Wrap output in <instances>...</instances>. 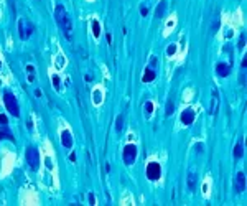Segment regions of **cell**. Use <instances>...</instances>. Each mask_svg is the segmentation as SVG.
<instances>
[{"label": "cell", "mask_w": 247, "mask_h": 206, "mask_svg": "<svg viewBox=\"0 0 247 206\" xmlns=\"http://www.w3.org/2000/svg\"><path fill=\"white\" fill-rule=\"evenodd\" d=\"M53 83H55V87L60 89V78H58V76H53Z\"/></svg>", "instance_id": "d4e9b609"}, {"label": "cell", "mask_w": 247, "mask_h": 206, "mask_svg": "<svg viewBox=\"0 0 247 206\" xmlns=\"http://www.w3.org/2000/svg\"><path fill=\"white\" fill-rule=\"evenodd\" d=\"M25 157H27V162L30 163L31 170H38V167H40V154H38V150L33 149V147H30V149L27 150V154H25Z\"/></svg>", "instance_id": "3957f363"}, {"label": "cell", "mask_w": 247, "mask_h": 206, "mask_svg": "<svg viewBox=\"0 0 247 206\" xmlns=\"http://www.w3.org/2000/svg\"><path fill=\"white\" fill-rule=\"evenodd\" d=\"M122 127H124V115L120 114V115H117V119H115V130L120 132Z\"/></svg>", "instance_id": "9a60e30c"}, {"label": "cell", "mask_w": 247, "mask_h": 206, "mask_svg": "<svg viewBox=\"0 0 247 206\" xmlns=\"http://www.w3.org/2000/svg\"><path fill=\"white\" fill-rule=\"evenodd\" d=\"M3 101H5V105H7V110L12 112V115L18 117L20 115V107H18V102H17V97L10 92H5L3 94Z\"/></svg>", "instance_id": "7a4b0ae2"}, {"label": "cell", "mask_w": 247, "mask_h": 206, "mask_svg": "<svg viewBox=\"0 0 247 206\" xmlns=\"http://www.w3.org/2000/svg\"><path fill=\"white\" fill-rule=\"evenodd\" d=\"M2 139H8V140H12V142H15V139H13V135L10 134L8 130H5V132H2V130H0V140H2Z\"/></svg>", "instance_id": "ac0fdd59"}, {"label": "cell", "mask_w": 247, "mask_h": 206, "mask_svg": "<svg viewBox=\"0 0 247 206\" xmlns=\"http://www.w3.org/2000/svg\"><path fill=\"white\" fill-rule=\"evenodd\" d=\"M245 68H247V56L242 60V69H245Z\"/></svg>", "instance_id": "f1b7e54d"}, {"label": "cell", "mask_w": 247, "mask_h": 206, "mask_svg": "<svg viewBox=\"0 0 247 206\" xmlns=\"http://www.w3.org/2000/svg\"><path fill=\"white\" fill-rule=\"evenodd\" d=\"M101 101H102L101 91H94V102H96V104H101Z\"/></svg>", "instance_id": "ffe728a7"}, {"label": "cell", "mask_w": 247, "mask_h": 206, "mask_svg": "<svg viewBox=\"0 0 247 206\" xmlns=\"http://www.w3.org/2000/svg\"><path fill=\"white\" fill-rule=\"evenodd\" d=\"M181 122L185 124V125H191L193 124V120H194V110L193 109H185L181 112Z\"/></svg>", "instance_id": "52a82bcc"}, {"label": "cell", "mask_w": 247, "mask_h": 206, "mask_svg": "<svg viewBox=\"0 0 247 206\" xmlns=\"http://www.w3.org/2000/svg\"><path fill=\"white\" fill-rule=\"evenodd\" d=\"M89 203H91V204H96V198H94V195H92V193L89 195Z\"/></svg>", "instance_id": "4316f807"}, {"label": "cell", "mask_w": 247, "mask_h": 206, "mask_svg": "<svg viewBox=\"0 0 247 206\" xmlns=\"http://www.w3.org/2000/svg\"><path fill=\"white\" fill-rule=\"evenodd\" d=\"M165 8H166V2L163 0V2H160V5H158V10H157V17H161V15H163V12H165Z\"/></svg>", "instance_id": "d6986e66"}, {"label": "cell", "mask_w": 247, "mask_h": 206, "mask_svg": "<svg viewBox=\"0 0 247 206\" xmlns=\"http://www.w3.org/2000/svg\"><path fill=\"white\" fill-rule=\"evenodd\" d=\"M55 18H56V23L60 25V28H61L63 33H64L66 38L73 40V25H71V20H69V17H68V12L64 10L63 5H56Z\"/></svg>", "instance_id": "6da1fadb"}, {"label": "cell", "mask_w": 247, "mask_h": 206, "mask_svg": "<svg viewBox=\"0 0 247 206\" xmlns=\"http://www.w3.org/2000/svg\"><path fill=\"white\" fill-rule=\"evenodd\" d=\"M237 46H239V48H244V46H245V35H244V33L240 35V38H239V45H237Z\"/></svg>", "instance_id": "7402d4cb"}, {"label": "cell", "mask_w": 247, "mask_h": 206, "mask_svg": "<svg viewBox=\"0 0 247 206\" xmlns=\"http://www.w3.org/2000/svg\"><path fill=\"white\" fill-rule=\"evenodd\" d=\"M92 33H94V36H96V38L101 35V25H99L97 20H94V22H92Z\"/></svg>", "instance_id": "2e32d148"}, {"label": "cell", "mask_w": 247, "mask_h": 206, "mask_svg": "<svg viewBox=\"0 0 247 206\" xmlns=\"http://www.w3.org/2000/svg\"><path fill=\"white\" fill-rule=\"evenodd\" d=\"M175 51H176V46H175V45H170V46H168V48H166V55L170 56V55H173V53H175Z\"/></svg>", "instance_id": "603a6c76"}, {"label": "cell", "mask_w": 247, "mask_h": 206, "mask_svg": "<svg viewBox=\"0 0 247 206\" xmlns=\"http://www.w3.org/2000/svg\"><path fill=\"white\" fill-rule=\"evenodd\" d=\"M140 13H142V15H143V17H145V15L148 13V8H147L145 5H142V7H140Z\"/></svg>", "instance_id": "484cf974"}, {"label": "cell", "mask_w": 247, "mask_h": 206, "mask_svg": "<svg viewBox=\"0 0 247 206\" xmlns=\"http://www.w3.org/2000/svg\"><path fill=\"white\" fill-rule=\"evenodd\" d=\"M35 96H38V97L41 96V91H40V89H36V91H35Z\"/></svg>", "instance_id": "4dcf8cb0"}, {"label": "cell", "mask_w": 247, "mask_h": 206, "mask_svg": "<svg viewBox=\"0 0 247 206\" xmlns=\"http://www.w3.org/2000/svg\"><path fill=\"white\" fill-rule=\"evenodd\" d=\"M173 112H175V104H173L171 101L166 102V107H165V114L166 115H171Z\"/></svg>", "instance_id": "e0dca14e"}, {"label": "cell", "mask_w": 247, "mask_h": 206, "mask_svg": "<svg viewBox=\"0 0 247 206\" xmlns=\"http://www.w3.org/2000/svg\"><path fill=\"white\" fill-rule=\"evenodd\" d=\"M61 144H63L64 149H71L73 147V137H71L69 130H63L61 132Z\"/></svg>", "instance_id": "9c48e42d"}, {"label": "cell", "mask_w": 247, "mask_h": 206, "mask_svg": "<svg viewBox=\"0 0 247 206\" xmlns=\"http://www.w3.org/2000/svg\"><path fill=\"white\" fill-rule=\"evenodd\" d=\"M7 124H8V119L5 117L3 114H0V125H2V127H7Z\"/></svg>", "instance_id": "44dd1931"}, {"label": "cell", "mask_w": 247, "mask_h": 206, "mask_svg": "<svg viewBox=\"0 0 247 206\" xmlns=\"http://www.w3.org/2000/svg\"><path fill=\"white\" fill-rule=\"evenodd\" d=\"M135 158H137V147L129 144L125 145L124 149V162L125 165H132V163H135Z\"/></svg>", "instance_id": "5b68a950"}, {"label": "cell", "mask_w": 247, "mask_h": 206, "mask_svg": "<svg viewBox=\"0 0 247 206\" xmlns=\"http://www.w3.org/2000/svg\"><path fill=\"white\" fill-rule=\"evenodd\" d=\"M160 175H161V167H160V163L150 162L148 165H147V177H148V180L155 181V180H158V178H160Z\"/></svg>", "instance_id": "277c9868"}, {"label": "cell", "mask_w": 247, "mask_h": 206, "mask_svg": "<svg viewBox=\"0 0 247 206\" xmlns=\"http://www.w3.org/2000/svg\"><path fill=\"white\" fill-rule=\"evenodd\" d=\"M244 190H245V175H244V172H239L234 178V191L242 193Z\"/></svg>", "instance_id": "8992f818"}, {"label": "cell", "mask_w": 247, "mask_h": 206, "mask_svg": "<svg viewBox=\"0 0 247 206\" xmlns=\"http://www.w3.org/2000/svg\"><path fill=\"white\" fill-rule=\"evenodd\" d=\"M218 109H219V96H218V91L213 89V97H211V107H209V114L211 115H216L218 114Z\"/></svg>", "instance_id": "ba28073f"}, {"label": "cell", "mask_w": 247, "mask_h": 206, "mask_svg": "<svg viewBox=\"0 0 247 206\" xmlns=\"http://www.w3.org/2000/svg\"><path fill=\"white\" fill-rule=\"evenodd\" d=\"M46 167H48V168H53V162H51L50 158H48V160H46Z\"/></svg>", "instance_id": "83f0119b"}, {"label": "cell", "mask_w": 247, "mask_h": 206, "mask_svg": "<svg viewBox=\"0 0 247 206\" xmlns=\"http://www.w3.org/2000/svg\"><path fill=\"white\" fill-rule=\"evenodd\" d=\"M188 188H190L191 191H194V188H196V175H194L193 172L188 173Z\"/></svg>", "instance_id": "7c38bea8"}, {"label": "cell", "mask_w": 247, "mask_h": 206, "mask_svg": "<svg viewBox=\"0 0 247 206\" xmlns=\"http://www.w3.org/2000/svg\"><path fill=\"white\" fill-rule=\"evenodd\" d=\"M18 31H20V38H22V40H27L28 38V33L25 31V26H23V20H20V22H18Z\"/></svg>", "instance_id": "5bb4252c"}, {"label": "cell", "mask_w": 247, "mask_h": 206, "mask_svg": "<svg viewBox=\"0 0 247 206\" xmlns=\"http://www.w3.org/2000/svg\"><path fill=\"white\" fill-rule=\"evenodd\" d=\"M69 160H71V162H74V160H76V155H74V154H71V157H69Z\"/></svg>", "instance_id": "1f68e13d"}, {"label": "cell", "mask_w": 247, "mask_h": 206, "mask_svg": "<svg viewBox=\"0 0 247 206\" xmlns=\"http://www.w3.org/2000/svg\"><path fill=\"white\" fill-rule=\"evenodd\" d=\"M216 73H218V76H221V78H226V76H229V73H231V66L229 65H218L216 66Z\"/></svg>", "instance_id": "30bf717a"}, {"label": "cell", "mask_w": 247, "mask_h": 206, "mask_svg": "<svg viewBox=\"0 0 247 206\" xmlns=\"http://www.w3.org/2000/svg\"><path fill=\"white\" fill-rule=\"evenodd\" d=\"M244 155V150H242V144H236V147H234V158H240Z\"/></svg>", "instance_id": "4fadbf2b"}, {"label": "cell", "mask_w": 247, "mask_h": 206, "mask_svg": "<svg viewBox=\"0 0 247 206\" xmlns=\"http://www.w3.org/2000/svg\"><path fill=\"white\" fill-rule=\"evenodd\" d=\"M145 110H147V114H152V110H153V104H152V102H145Z\"/></svg>", "instance_id": "cb8c5ba5"}, {"label": "cell", "mask_w": 247, "mask_h": 206, "mask_svg": "<svg viewBox=\"0 0 247 206\" xmlns=\"http://www.w3.org/2000/svg\"><path fill=\"white\" fill-rule=\"evenodd\" d=\"M27 69H28V73H30V74H33V71H35V68H33V66H31V65H30V66L27 68Z\"/></svg>", "instance_id": "f546056e"}, {"label": "cell", "mask_w": 247, "mask_h": 206, "mask_svg": "<svg viewBox=\"0 0 247 206\" xmlns=\"http://www.w3.org/2000/svg\"><path fill=\"white\" fill-rule=\"evenodd\" d=\"M155 78H157V73L148 68V69L143 73V78H142V81H143V83H150V81H153Z\"/></svg>", "instance_id": "8fae6325"}]
</instances>
